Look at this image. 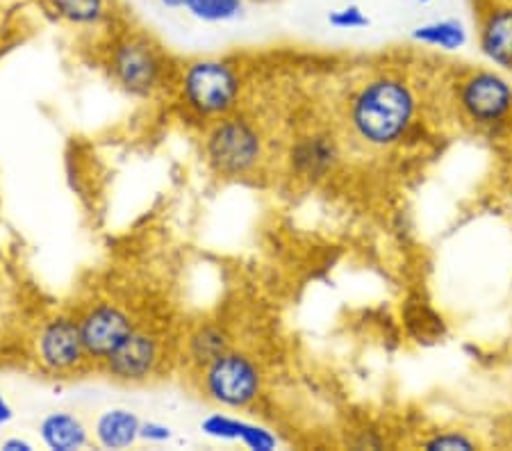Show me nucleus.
Segmentation results:
<instances>
[{"instance_id": "f257e3e1", "label": "nucleus", "mask_w": 512, "mask_h": 451, "mask_svg": "<svg viewBox=\"0 0 512 451\" xmlns=\"http://www.w3.org/2000/svg\"><path fill=\"white\" fill-rule=\"evenodd\" d=\"M419 94L399 73L369 78L349 101V126L353 135L371 149H392L415 126Z\"/></svg>"}, {"instance_id": "f03ea898", "label": "nucleus", "mask_w": 512, "mask_h": 451, "mask_svg": "<svg viewBox=\"0 0 512 451\" xmlns=\"http://www.w3.org/2000/svg\"><path fill=\"white\" fill-rule=\"evenodd\" d=\"M203 151L217 176L246 178L267 158V139L253 119L233 112L212 123Z\"/></svg>"}, {"instance_id": "7ed1b4c3", "label": "nucleus", "mask_w": 512, "mask_h": 451, "mask_svg": "<svg viewBox=\"0 0 512 451\" xmlns=\"http://www.w3.org/2000/svg\"><path fill=\"white\" fill-rule=\"evenodd\" d=\"M180 94L189 112L217 121L235 112L242 96V76L235 64L205 57L187 64L180 80Z\"/></svg>"}, {"instance_id": "20e7f679", "label": "nucleus", "mask_w": 512, "mask_h": 451, "mask_svg": "<svg viewBox=\"0 0 512 451\" xmlns=\"http://www.w3.org/2000/svg\"><path fill=\"white\" fill-rule=\"evenodd\" d=\"M107 67L123 92L137 98L153 96L164 78L160 46L144 32H126L114 41L107 55Z\"/></svg>"}, {"instance_id": "39448f33", "label": "nucleus", "mask_w": 512, "mask_h": 451, "mask_svg": "<svg viewBox=\"0 0 512 451\" xmlns=\"http://www.w3.org/2000/svg\"><path fill=\"white\" fill-rule=\"evenodd\" d=\"M201 372V388L205 397L224 408H249L262 395L264 376L260 365L249 354L228 349L214 358Z\"/></svg>"}, {"instance_id": "423d86ee", "label": "nucleus", "mask_w": 512, "mask_h": 451, "mask_svg": "<svg viewBox=\"0 0 512 451\" xmlns=\"http://www.w3.org/2000/svg\"><path fill=\"white\" fill-rule=\"evenodd\" d=\"M456 105L474 126L494 128L512 114V85L494 69L472 71L456 85Z\"/></svg>"}, {"instance_id": "0eeeda50", "label": "nucleus", "mask_w": 512, "mask_h": 451, "mask_svg": "<svg viewBox=\"0 0 512 451\" xmlns=\"http://www.w3.org/2000/svg\"><path fill=\"white\" fill-rule=\"evenodd\" d=\"M37 358L48 374H73L89 360L80 335L78 319L55 315L41 324L37 335Z\"/></svg>"}, {"instance_id": "6e6552de", "label": "nucleus", "mask_w": 512, "mask_h": 451, "mask_svg": "<svg viewBox=\"0 0 512 451\" xmlns=\"http://www.w3.org/2000/svg\"><path fill=\"white\" fill-rule=\"evenodd\" d=\"M78 324L87 356L96 363H105L135 331V322L126 310L107 301L89 308Z\"/></svg>"}, {"instance_id": "1a4fd4ad", "label": "nucleus", "mask_w": 512, "mask_h": 451, "mask_svg": "<svg viewBox=\"0 0 512 451\" xmlns=\"http://www.w3.org/2000/svg\"><path fill=\"white\" fill-rule=\"evenodd\" d=\"M162 342L158 335L135 328L130 338L105 360V372L119 383H144L158 372Z\"/></svg>"}, {"instance_id": "9d476101", "label": "nucleus", "mask_w": 512, "mask_h": 451, "mask_svg": "<svg viewBox=\"0 0 512 451\" xmlns=\"http://www.w3.org/2000/svg\"><path fill=\"white\" fill-rule=\"evenodd\" d=\"M340 144L330 133H308L289 146V167L303 180H324L340 162Z\"/></svg>"}, {"instance_id": "9b49d317", "label": "nucleus", "mask_w": 512, "mask_h": 451, "mask_svg": "<svg viewBox=\"0 0 512 451\" xmlns=\"http://www.w3.org/2000/svg\"><path fill=\"white\" fill-rule=\"evenodd\" d=\"M478 48L494 67L512 69V3H492L481 14Z\"/></svg>"}, {"instance_id": "f8f14e48", "label": "nucleus", "mask_w": 512, "mask_h": 451, "mask_svg": "<svg viewBox=\"0 0 512 451\" xmlns=\"http://www.w3.org/2000/svg\"><path fill=\"white\" fill-rule=\"evenodd\" d=\"M201 431L205 436L224 442H242L251 451H274L278 447L276 433L262 424H253L239 420L233 415L212 413L201 422Z\"/></svg>"}, {"instance_id": "ddd939ff", "label": "nucleus", "mask_w": 512, "mask_h": 451, "mask_svg": "<svg viewBox=\"0 0 512 451\" xmlns=\"http://www.w3.org/2000/svg\"><path fill=\"white\" fill-rule=\"evenodd\" d=\"M41 442L53 451H78L89 445L85 422L69 410H53L39 422Z\"/></svg>"}, {"instance_id": "4468645a", "label": "nucleus", "mask_w": 512, "mask_h": 451, "mask_svg": "<svg viewBox=\"0 0 512 451\" xmlns=\"http://www.w3.org/2000/svg\"><path fill=\"white\" fill-rule=\"evenodd\" d=\"M142 420L128 408H107L94 424V438L103 449H128L139 440Z\"/></svg>"}, {"instance_id": "2eb2a0df", "label": "nucleus", "mask_w": 512, "mask_h": 451, "mask_svg": "<svg viewBox=\"0 0 512 451\" xmlns=\"http://www.w3.org/2000/svg\"><path fill=\"white\" fill-rule=\"evenodd\" d=\"M415 44L435 48L444 53H458L469 44V30L458 19H440L431 23H421L410 32Z\"/></svg>"}, {"instance_id": "dca6fc26", "label": "nucleus", "mask_w": 512, "mask_h": 451, "mask_svg": "<svg viewBox=\"0 0 512 451\" xmlns=\"http://www.w3.org/2000/svg\"><path fill=\"white\" fill-rule=\"evenodd\" d=\"M44 5L73 28H98L112 12V0H44Z\"/></svg>"}, {"instance_id": "f3484780", "label": "nucleus", "mask_w": 512, "mask_h": 451, "mask_svg": "<svg viewBox=\"0 0 512 451\" xmlns=\"http://www.w3.org/2000/svg\"><path fill=\"white\" fill-rule=\"evenodd\" d=\"M228 349H230V340L226 331H221V328L214 324L198 326L187 340V356L196 369H203L205 365H210L214 358L226 354Z\"/></svg>"}, {"instance_id": "a211bd4d", "label": "nucleus", "mask_w": 512, "mask_h": 451, "mask_svg": "<svg viewBox=\"0 0 512 451\" xmlns=\"http://www.w3.org/2000/svg\"><path fill=\"white\" fill-rule=\"evenodd\" d=\"M246 0H189L187 12L203 23H228L244 12Z\"/></svg>"}, {"instance_id": "6ab92c4d", "label": "nucleus", "mask_w": 512, "mask_h": 451, "mask_svg": "<svg viewBox=\"0 0 512 451\" xmlns=\"http://www.w3.org/2000/svg\"><path fill=\"white\" fill-rule=\"evenodd\" d=\"M421 447L426 451H474L481 445L465 431H440L421 440Z\"/></svg>"}, {"instance_id": "aec40b11", "label": "nucleus", "mask_w": 512, "mask_h": 451, "mask_svg": "<svg viewBox=\"0 0 512 451\" xmlns=\"http://www.w3.org/2000/svg\"><path fill=\"white\" fill-rule=\"evenodd\" d=\"M369 16L360 5H344L328 12V26L335 30H362L369 26Z\"/></svg>"}, {"instance_id": "412c9836", "label": "nucleus", "mask_w": 512, "mask_h": 451, "mask_svg": "<svg viewBox=\"0 0 512 451\" xmlns=\"http://www.w3.org/2000/svg\"><path fill=\"white\" fill-rule=\"evenodd\" d=\"M173 438L171 426L162 422H142V431H139V440L153 442V445H164Z\"/></svg>"}, {"instance_id": "4be33fe9", "label": "nucleus", "mask_w": 512, "mask_h": 451, "mask_svg": "<svg viewBox=\"0 0 512 451\" xmlns=\"http://www.w3.org/2000/svg\"><path fill=\"white\" fill-rule=\"evenodd\" d=\"M3 449H5V451H32L35 447H32L28 440L10 438V440H5V442H3Z\"/></svg>"}, {"instance_id": "5701e85b", "label": "nucleus", "mask_w": 512, "mask_h": 451, "mask_svg": "<svg viewBox=\"0 0 512 451\" xmlns=\"http://www.w3.org/2000/svg\"><path fill=\"white\" fill-rule=\"evenodd\" d=\"M14 417V410H12V406L7 404L5 401V397L0 395V424H7Z\"/></svg>"}, {"instance_id": "b1692460", "label": "nucleus", "mask_w": 512, "mask_h": 451, "mask_svg": "<svg viewBox=\"0 0 512 451\" xmlns=\"http://www.w3.org/2000/svg\"><path fill=\"white\" fill-rule=\"evenodd\" d=\"M158 3L167 10H187L189 0H158Z\"/></svg>"}, {"instance_id": "393cba45", "label": "nucleus", "mask_w": 512, "mask_h": 451, "mask_svg": "<svg viewBox=\"0 0 512 451\" xmlns=\"http://www.w3.org/2000/svg\"><path fill=\"white\" fill-rule=\"evenodd\" d=\"M415 3H419V5H428V3H433V0H415Z\"/></svg>"}]
</instances>
